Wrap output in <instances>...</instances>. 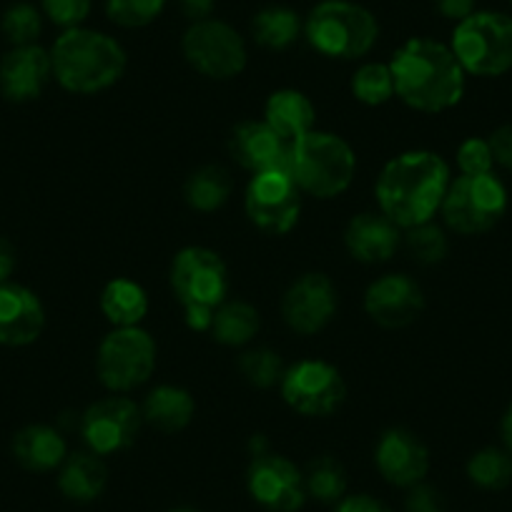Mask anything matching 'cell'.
<instances>
[{"label": "cell", "instance_id": "1", "mask_svg": "<svg viewBox=\"0 0 512 512\" xmlns=\"http://www.w3.org/2000/svg\"><path fill=\"white\" fill-rule=\"evenodd\" d=\"M450 166L435 151H405L387 161L377 179V204L400 229L432 221L450 189Z\"/></svg>", "mask_w": 512, "mask_h": 512}, {"label": "cell", "instance_id": "2", "mask_svg": "<svg viewBox=\"0 0 512 512\" xmlns=\"http://www.w3.org/2000/svg\"><path fill=\"white\" fill-rule=\"evenodd\" d=\"M395 96L420 113H442L465 96V68L450 46L432 38H410L390 61Z\"/></svg>", "mask_w": 512, "mask_h": 512}, {"label": "cell", "instance_id": "3", "mask_svg": "<svg viewBox=\"0 0 512 512\" xmlns=\"http://www.w3.org/2000/svg\"><path fill=\"white\" fill-rule=\"evenodd\" d=\"M53 76L66 91L91 96L116 86L126 73V51L116 38L91 28H68L51 48Z\"/></svg>", "mask_w": 512, "mask_h": 512}, {"label": "cell", "instance_id": "4", "mask_svg": "<svg viewBox=\"0 0 512 512\" xmlns=\"http://www.w3.org/2000/svg\"><path fill=\"white\" fill-rule=\"evenodd\" d=\"M171 289L194 332H209L214 312L229 297V269L214 249L186 246L171 262Z\"/></svg>", "mask_w": 512, "mask_h": 512}, {"label": "cell", "instance_id": "5", "mask_svg": "<svg viewBox=\"0 0 512 512\" xmlns=\"http://www.w3.org/2000/svg\"><path fill=\"white\" fill-rule=\"evenodd\" d=\"M287 174L302 194L314 199H334L352 186L357 156L342 136L314 128L302 139L292 141Z\"/></svg>", "mask_w": 512, "mask_h": 512}, {"label": "cell", "instance_id": "6", "mask_svg": "<svg viewBox=\"0 0 512 512\" xmlns=\"http://www.w3.org/2000/svg\"><path fill=\"white\" fill-rule=\"evenodd\" d=\"M309 46L327 58L354 61L367 56L379 38V23L352 0H322L304 21Z\"/></svg>", "mask_w": 512, "mask_h": 512}, {"label": "cell", "instance_id": "7", "mask_svg": "<svg viewBox=\"0 0 512 512\" xmlns=\"http://www.w3.org/2000/svg\"><path fill=\"white\" fill-rule=\"evenodd\" d=\"M450 48L470 76H505L512 71V16L500 11H475L457 23Z\"/></svg>", "mask_w": 512, "mask_h": 512}, {"label": "cell", "instance_id": "8", "mask_svg": "<svg viewBox=\"0 0 512 512\" xmlns=\"http://www.w3.org/2000/svg\"><path fill=\"white\" fill-rule=\"evenodd\" d=\"M156 369V342L141 327H118L103 337L96 374L113 395H126L149 382Z\"/></svg>", "mask_w": 512, "mask_h": 512}, {"label": "cell", "instance_id": "9", "mask_svg": "<svg viewBox=\"0 0 512 512\" xmlns=\"http://www.w3.org/2000/svg\"><path fill=\"white\" fill-rule=\"evenodd\" d=\"M442 219L455 234L475 236L495 229L507 211V189L495 174L457 176L440 206Z\"/></svg>", "mask_w": 512, "mask_h": 512}, {"label": "cell", "instance_id": "10", "mask_svg": "<svg viewBox=\"0 0 512 512\" xmlns=\"http://www.w3.org/2000/svg\"><path fill=\"white\" fill-rule=\"evenodd\" d=\"M181 51L189 66L211 81H231L241 76L249 61L244 38L229 23L214 18L191 23L181 41Z\"/></svg>", "mask_w": 512, "mask_h": 512}, {"label": "cell", "instance_id": "11", "mask_svg": "<svg viewBox=\"0 0 512 512\" xmlns=\"http://www.w3.org/2000/svg\"><path fill=\"white\" fill-rule=\"evenodd\" d=\"M282 400L304 417H329L344 405L347 384L342 372L324 359H302L284 372Z\"/></svg>", "mask_w": 512, "mask_h": 512}, {"label": "cell", "instance_id": "12", "mask_svg": "<svg viewBox=\"0 0 512 512\" xmlns=\"http://www.w3.org/2000/svg\"><path fill=\"white\" fill-rule=\"evenodd\" d=\"M244 211L251 224L269 236H284L302 214V191L284 171L254 174L244 194Z\"/></svg>", "mask_w": 512, "mask_h": 512}, {"label": "cell", "instance_id": "13", "mask_svg": "<svg viewBox=\"0 0 512 512\" xmlns=\"http://www.w3.org/2000/svg\"><path fill=\"white\" fill-rule=\"evenodd\" d=\"M144 415L134 400L123 395L93 402L78 420V432L91 452L106 457L128 450L139 437Z\"/></svg>", "mask_w": 512, "mask_h": 512}, {"label": "cell", "instance_id": "14", "mask_svg": "<svg viewBox=\"0 0 512 512\" xmlns=\"http://www.w3.org/2000/svg\"><path fill=\"white\" fill-rule=\"evenodd\" d=\"M246 487L251 500L269 512H297L307 502V487L299 467L289 457L274 452L251 457Z\"/></svg>", "mask_w": 512, "mask_h": 512}, {"label": "cell", "instance_id": "15", "mask_svg": "<svg viewBox=\"0 0 512 512\" xmlns=\"http://www.w3.org/2000/svg\"><path fill=\"white\" fill-rule=\"evenodd\" d=\"M337 314V289L327 274L309 272L287 289L282 299V317L292 332L317 334Z\"/></svg>", "mask_w": 512, "mask_h": 512}, {"label": "cell", "instance_id": "16", "mask_svg": "<svg viewBox=\"0 0 512 512\" xmlns=\"http://www.w3.org/2000/svg\"><path fill=\"white\" fill-rule=\"evenodd\" d=\"M369 319L384 329H402L415 322L425 309L422 287L407 274H384L369 284L364 294Z\"/></svg>", "mask_w": 512, "mask_h": 512}, {"label": "cell", "instance_id": "17", "mask_svg": "<svg viewBox=\"0 0 512 512\" xmlns=\"http://www.w3.org/2000/svg\"><path fill=\"white\" fill-rule=\"evenodd\" d=\"M229 151L241 169L251 174H269V171H289L292 141L279 136L267 121H241L231 131Z\"/></svg>", "mask_w": 512, "mask_h": 512}, {"label": "cell", "instance_id": "18", "mask_svg": "<svg viewBox=\"0 0 512 512\" xmlns=\"http://www.w3.org/2000/svg\"><path fill=\"white\" fill-rule=\"evenodd\" d=\"M374 465L390 485L412 487L425 480L430 470V450L415 432L405 427H392L379 437Z\"/></svg>", "mask_w": 512, "mask_h": 512}, {"label": "cell", "instance_id": "19", "mask_svg": "<svg viewBox=\"0 0 512 512\" xmlns=\"http://www.w3.org/2000/svg\"><path fill=\"white\" fill-rule=\"evenodd\" d=\"M53 76L51 51L41 46H16L0 58V93L13 103L36 101Z\"/></svg>", "mask_w": 512, "mask_h": 512}, {"label": "cell", "instance_id": "20", "mask_svg": "<svg viewBox=\"0 0 512 512\" xmlns=\"http://www.w3.org/2000/svg\"><path fill=\"white\" fill-rule=\"evenodd\" d=\"M46 327V309L36 292L23 284H0V344L28 347Z\"/></svg>", "mask_w": 512, "mask_h": 512}, {"label": "cell", "instance_id": "21", "mask_svg": "<svg viewBox=\"0 0 512 512\" xmlns=\"http://www.w3.org/2000/svg\"><path fill=\"white\" fill-rule=\"evenodd\" d=\"M344 244L357 262L384 264L390 262L395 251L400 249L402 234L400 226L382 211H364L347 224Z\"/></svg>", "mask_w": 512, "mask_h": 512}, {"label": "cell", "instance_id": "22", "mask_svg": "<svg viewBox=\"0 0 512 512\" xmlns=\"http://www.w3.org/2000/svg\"><path fill=\"white\" fill-rule=\"evenodd\" d=\"M13 457L31 472H51L66 462L68 447L51 425H28L13 437Z\"/></svg>", "mask_w": 512, "mask_h": 512}, {"label": "cell", "instance_id": "23", "mask_svg": "<svg viewBox=\"0 0 512 512\" xmlns=\"http://www.w3.org/2000/svg\"><path fill=\"white\" fill-rule=\"evenodd\" d=\"M194 412L196 402L191 392L184 390V387H176V384H159L156 390L149 392V397L141 405V415H144L146 425L164 432V435L186 430L194 420Z\"/></svg>", "mask_w": 512, "mask_h": 512}, {"label": "cell", "instance_id": "24", "mask_svg": "<svg viewBox=\"0 0 512 512\" xmlns=\"http://www.w3.org/2000/svg\"><path fill=\"white\" fill-rule=\"evenodd\" d=\"M264 121L287 141H297L309 131H314L317 111H314V103L302 91L279 88L264 103Z\"/></svg>", "mask_w": 512, "mask_h": 512}, {"label": "cell", "instance_id": "25", "mask_svg": "<svg viewBox=\"0 0 512 512\" xmlns=\"http://www.w3.org/2000/svg\"><path fill=\"white\" fill-rule=\"evenodd\" d=\"M108 482L106 462L101 455L86 450L66 457L58 472V490L71 502H93L103 495Z\"/></svg>", "mask_w": 512, "mask_h": 512}, {"label": "cell", "instance_id": "26", "mask_svg": "<svg viewBox=\"0 0 512 512\" xmlns=\"http://www.w3.org/2000/svg\"><path fill=\"white\" fill-rule=\"evenodd\" d=\"M98 307H101L103 317L113 324V329L141 327L149 314V294L134 279L118 277L103 287Z\"/></svg>", "mask_w": 512, "mask_h": 512}, {"label": "cell", "instance_id": "27", "mask_svg": "<svg viewBox=\"0 0 512 512\" xmlns=\"http://www.w3.org/2000/svg\"><path fill=\"white\" fill-rule=\"evenodd\" d=\"M231 191H234V181H231L229 171L224 166L209 164L196 169L186 179L184 199L194 211L211 214V211H219L229 201Z\"/></svg>", "mask_w": 512, "mask_h": 512}, {"label": "cell", "instance_id": "28", "mask_svg": "<svg viewBox=\"0 0 512 512\" xmlns=\"http://www.w3.org/2000/svg\"><path fill=\"white\" fill-rule=\"evenodd\" d=\"M259 327H262V319H259L256 307L241 302V299H231L216 309L209 332L224 347H244L256 337Z\"/></svg>", "mask_w": 512, "mask_h": 512}, {"label": "cell", "instance_id": "29", "mask_svg": "<svg viewBox=\"0 0 512 512\" xmlns=\"http://www.w3.org/2000/svg\"><path fill=\"white\" fill-rule=\"evenodd\" d=\"M304 31V23L297 11L287 6H267L256 13L251 21V36L262 48L269 51H287L299 33Z\"/></svg>", "mask_w": 512, "mask_h": 512}, {"label": "cell", "instance_id": "30", "mask_svg": "<svg viewBox=\"0 0 512 512\" xmlns=\"http://www.w3.org/2000/svg\"><path fill=\"white\" fill-rule=\"evenodd\" d=\"M304 487H307V497H314L324 505H337L347 495V472H344L342 462L322 455L309 462L307 472H304Z\"/></svg>", "mask_w": 512, "mask_h": 512}, {"label": "cell", "instance_id": "31", "mask_svg": "<svg viewBox=\"0 0 512 512\" xmlns=\"http://www.w3.org/2000/svg\"><path fill=\"white\" fill-rule=\"evenodd\" d=\"M467 477L482 490H505L512 482V455L497 447H482L467 462Z\"/></svg>", "mask_w": 512, "mask_h": 512}, {"label": "cell", "instance_id": "32", "mask_svg": "<svg viewBox=\"0 0 512 512\" xmlns=\"http://www.w3.org/2000/svg\"><path fill=\"white\" fill-rule=\"evenodd\" d=\"M352 96L364 106H384L395 96L390 63H364L352 76Z\"/></svg>", "mask_w": 512, "mask_h": 512}, {"label": "cell", "instance_id": "33", "mask_svg": "<svg viewBox=\"0 0 512 512\" xmlns=\"http://www.w3.org/2000/svg\"><path fill=\"white\" fill-rule=\"evenodd\" d=\"M239 372L251 387H256V390H269V387L282 382L287 369H284L282 357L277 352H272L267 347H256L241 354Z\"/></svg>", "mask_w": 512, "mask_h": 512}, {"label": "cell", "instance_id": "34", "mask_svg": "<svg viewBox=\"0 0 512 512\" xmlns=\"http://www.w3.org/2000/svg\"><path fill=\"white\" fill-rule=\"evenodd\" d=\"M405 246L407 251H410L412 259H415L417 264H425V267L440 264L447 256V249H450L445 231L437 224H432V221L407 229Z\"/></svg>", "mask_w": 512, "mask_h": 512}, {"label": "cell", "instance_id": "35", "mask_svg": "<svg viewBox=\"0 0 512 512\" xmlns=\"http://www.w3.org/2000/svg\"><path fill=\"white\" fill-rule=\"evenodd\" d=\"M3 36L8 38L13 48L16 46H33L43 31L41 11L31 3H13L6 13H3Z\"/></svg>", "mask_w": 512, "mask_h": 512}, {"label": "cell", "instance_id": "36", "mask_svg": "<svg viewBox=\"0 0 512 512\" xmlns=\"http://www.w3.org/2000/svg\"><path fill=\"white\" fill-rule=\"evenodd\" d=\"M166 0H106V16L121 28H144L164 13Z\"/></svg>", "mask_w": 512, "mask_h": 512}, {"label": "cell", "instance_id": "37", "mask_svg": "<svg viewBox=\"0 0 512 512\" xmlns=\"http://www.w3.org/2000/svg\"><path fill=\"white\" fill-rule=\"evenodd\" d=\"M457 166H460V174L465 176L492 174L495 159H492V149L487 144V139L472 136V139L462 141L460 149H457Z\"/></svg>", "mask_w": 512, "mask_h": 512}, {"label": "cell", "instance_id": "38", "mask_svg": "<svg viewBox=\"0 0 512 512\" xmlns=\"http://www.w3.org/2000/svg\"><path fill=\"white\" fill-rule=\"evenodd\" d=\"M93 0H41V8L51 23L61 28H78L91 13Z\"/></svg>", "mask_w": 512, "mask_h": 512}, {"label": "cell", "instance_id": "39", "mask_svg": "<svg viewBox=\"0 0 512 512\" xmlns=\"http://www.w3.org/2000/svg\"><path fill=\"white\" fill-rule=\"evenodd\" d=\"M405 512H445V497L432 485L417 482L410 487L405 500Z\"/></svg>", "mask_w": 512, "mask_h": 512}, {"label": "cell", "instance_id": "40", "mask_svg": "<svg viewBox=\"0 0 512 512\" xmlns=\"http://www.w3.org/2000/svg\"><path fill=\"white\" fill-rule=\"evenodd\" d=\"M492 149V159H495L497 166L512 171V123H505V126L495 128L487 139Z\"/></svg>", "mask_w": 512, "mask_h": 512}, {"label": "cell", "instance_id": "41", "mask_svg": "<svg viewBox=\"0 0 512 512\" xmlns=\"http://www.w3.org/2000/svg\"><path fill=\"white\" fill-rule=\"evenodd\" d=\"M334 512H392L390 507L384 505L382 500L372 495H344L342 500L337 502Z\"/></svg>", "mask_w": 512, "mask_h": 512}, {"label": "cell", "instance_id": "42", "mask_svg": "<svg viewBox=\"0 0 512 512\" xmlns=\"http://www.w3.org/2000/svg\"><path fill=\"white\" fill-rule=\"evenodd\" d=\"M435 8L440 11L442 18H450V21H465L467 16L475 13L477 0H432Z\"/></svg>", "mask_w": 512, "mask_h": 512}, {"label": "cell", "instance_id": "43", "mask_svg": "<svg viewBox=\"0 0 512 512\" xmlns=\"http://www.w3.org/2000/svg\"><path fill=\"white\" fill-rule=\"evenodd\" d=\"M179 6L181 11H184V16L196 23V21H206V18L211 16L216 0H179Z\"/></svg>", "mask_w": 512, "mask_h": 512}, {"label": "cell", "instance_id": "44", "mask_svg": "<svg viewBox=\"0 0 512 512\" xmlns=\"http://www.w3.org/2000/svg\"><path fill=\"white\" fill-rule=\"evenodd\" d=\"M16 269V246L0 236V284H6Z\"/></svg>", "mask_w": 512, "mask_h": 512}, {"label": "cell", "instance_id": "45", "mask_svg": "<svg viewBox=\"0 0 512 512\" xmlns=\"http://www.w3.org/2000/svg\"><path fill=\"white\" fill-rule=\"evenodd\" d=\"M502 440H505V447H507V452H510L512 455V402H510V407H507V412H505V417H502Z\"/></svg>", "mask_w": 512, "mask_h": 512}, {"label": "cell", "instance_id": "46", "mask_svg": "<svg viewBox=\"0 0 512 512\" xmlns=\"http://www.w3.org/2000/svg\"><path fill=\"white\" fill-rule=\"evenodd\" d=\"M169 512H199V510H194V507H174V510Z\"/></svg>", "mask_w": 512, "mask_h": 512}, {"label": "cell", "instance_id": "47", "mask_svg": "<svg viewBox=\"0 0 512 512\" xmlns=\"http://www.w3.org/2000/svg\"><path fill=\"white\" fill-rule=\"evenodd\" d=\"M510 3H512V0H510Z\"/></svg>", "mask_w": 512, "mask_h": 512}]
</instances>
